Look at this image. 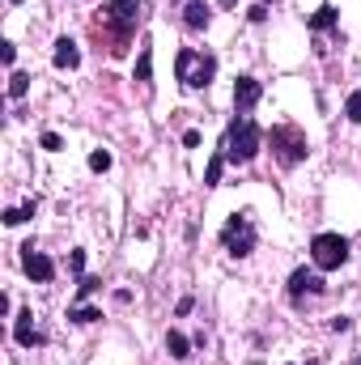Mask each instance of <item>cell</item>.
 Returning <instances> with one entry per match:
<instances>
[{"label":"cell","mask_w":361,"mask_h":365,"mask_svg":"<svg viewBox=\"0 0 361 365\" xmlns=\"http://www.w3.org/2000/svg\"><path fill=\"white\" fill-rule=\"evenodd\" d=\"M255 365H260V361H255Z\"/></svg>","instance_id":"cell-32"},{"label":"cell","mask_w":361,"mask_h":365,"mask_svg":"<svg viewBox=\"0 0 361 365\" xmlns=\"http://www.w3.org/2000/svg\"><path fill=\"white\" fill-rule=\"evenodd\" d=\"M357 365H361V357H357Z\"/></svg>","instance_id":"cell-31"},{"label":"cell","mask_w":361,"mask_h":365,"mask_svg":"<svg viewBox=\"0 0 361 365\" xmlns=\"http://www.w3.org/2000/svg\"><path fill=\"white\" fill-rule=\"evenodd\" d=\"M166 353H170L174 361H187V357H191V340H187L183 332H166Z\"/></svg>","instance_id":"cell-14"},{"label":"cell","mask_w":361,"mask_h":365,"mask_svg":"<svg viewBox=\"0 0 361 365\" xmlns=\"http://www.w3.org/2000/svg\"><path fill=\"white\" fill-rule=\"evenodd\" d=\"M226 162H230L226 153H213V162H209V170H204V183H209V187H217V183H221V170H226Z\"/></svg>","instance_id":"cell-18"},{"label":"cell","mask_w":361,"mask_h":365,"mask_svg":"<svg viewBox=\"0 0 361 365\" xmlns=\"http://www.w3.org/2000/svg\"><path fill=\"white\" fill-rule=\"evenodd\" d=\"M349 327H353V319H345V315H340V319H332V332H349Z\"/></svg>","instance_id":"cell-28"},{"label":"cell","mask_w":361,"mask_h":365,"mask_svg":"<svg viewBox=\"0 0 361 365\" xmlns=\"http://www.w3.org/2000/svg\"><path fill=\"white\" fill-rule=\"evenodd\" d=\"M221 242H226V251L230 255H251L255 251V225H251V213H234L230 221H226V230H221Z\"/></svg>","instance_id":"cell-6"},{"label":"cell","mask_w":361,"mask_h":365,"mask_svg":"<svg viewBox=\"0 0 361 365\" xmlns=\"http://www.w3.org/2000/svg\"><path fill=\"white\" fill-rule=\"evenodd\" d=\"M174 72H179V81H183L187 89H209L213 77H217V55L196 51V47H183L179 60H174Z\"/></svg>","instance_id":"cell-3"},{"label":"cell","mask_w":361,"mask_h":365,"mask_svg":"<svg viewBox=\"0 0 361 365\" xmlns=\"http://www.w3.org/2000/svg\"><path fill=\"white\" fill-rule=\"evenodd\" d=\"M264 98V85L255 81V77H238L234 81V111L238 115H251V106Z\"/></svg>","instance_id":"cell-7"},{"label":"cell","mask_w":361,"mask_h":365,"mask_svg":"<svg viewBox=\"0 0 361 365\" xmlns=\"http://www.w3.org/2000/svg\"><path fill=\"white\" fill-rule=\"evenodd\" d=\"M26 94H30V77H26V72H13V77H9V98L21 102Z\"/></svg>","instance_id":"cell-17"},{"label":"cell","mask_w":361,"mask_h":365,"mask_svg":"<svg viewBox=\"0 0 361 365\" xmlns=\"http://www.w3.org/2000/svg\"><path fill=\"white\" fill-rule=\"evenodd\" d=\"M38 145H43L47 153H60V149H64V140H60L55 132H43V136H38Z\"/></svg>","instance_id":"cell-23"},{"label":"cell","mask_w":361,"mask_h":365,"mask_svg":"<svg viewBox=\"0 0 361 365\" xmlns=\"http://www.w3.org/2000/svg\"><path fill=\"white\" fill-rule=\"evenodd\" d=\"M13 340H17L21 349H34V344H43L47 336L34 327V315H30V310H17V319H13Z\"/></svg>","instance_id":"cell-10"},{"label":"cell","mask_w":361,"mask_h":365,"mask_svg":"<svg viewBox=\"0 0 361 365\" xmlns=\"http://www.w3.org/2000/svg\"><path fill=\"white\" fill-rule=\"evenodd\" d=\"M217 4H221V9H234V4H238V0H217Z\"/></svg>","instance_id":"cell-29"},{"label":"cell","mask_w":361,"mask_h":365,"mask_svg":"<svg viewBox=\"0 0 361 365\" xmlns=\"http://www.w3.org/2000/svg\"><path fill=\"white\" fill-rule=\"evenodd\" d=\"M68 319H72L77 327H89V323H98V319H102V310H98V306H72V310H68Z\"/></svg>","instance_id":"cell-16"},{"label":"cell","mask_w":361,"mask_h":365,"mask_svg":"<svg viewBox=\"0 0 361 365\" xmlns=\"http://www.w3.org/2000/svg\"><path fill=\"white\" fill-rule=\"evenodd\" d=\"M0 60L13 64V60H17V47H13V43H0Z\"/></svg>","instance_id":"cell-24"},{"label":"cell","mask_w":361,"mask_h":365,"mask_svg":"<svg viewBox=\"0 0 361 365\" xmlns=\"http://www.w3.org/2000/svg\"><path fill=\"white\" fill-rule=\"evenodd\" d=\"M13 4H21V0H13Z\"/></svg>","instance_id":"cell-30"},{"label":"cell","mask_w":361,"mask_h":365,"mask_svg":"<svg viewBox=\"0 0 361 365\" xmlns=\"http://www.w3.org/2000/svg\"><path fill=\"white\" fill-rule=\"evenodd\" d=\"M34 217V200H26L21 208H4V225H21V221H30Z\"/></svg>","instance_id":"cell-19"},{"label":"cell","mask_w":361,"mask_h":365,"mask_svg":"<svg viewBox=\"0 0 361 365\" xmlns=\"http://www.w3.org/2000/svg\"><path fill=\"white\" fill-rule=\"evenodd\" d=\"M345 115H349L353 123H361V89H357V94H349V102H345Z\"/></svg>","instance_id":"cell-22"},{"label":"cell","mask_w":361,"mask_h":365,"mask_svg":"<svg viewBox=\"0 0 361 365\" xmlns=\"http://www.w3.org/2000/svg\"><path fill=\"white\" fill-rule=\"evenodd\" d=\"M102 26L111 30V55H123L128 38L140 26V4L136 0H102Z\"/></svg>","instance_id":"cell-1"},{"label":"cell","mask_w":361,"mask_h":365,"mask_svg":"<svg viewBox=\"0 0 361 365\" xmlns=\"http://www.w3.org/2000/svg\"><path fill=\"white\" fill-rule=\"evenodd\" d=\"M260 140H264L260 123H255L251 115H234V123H230V132H226V145H221V153H226L234 166H247V162L260 153Z\"/></svg>","instance_id":"cell-2"},{"label":"cell","mask_w":361,"mask_h":365,"mask_svg":"<svg viewBox=\"0 0 361 365\" xmlns=\"http://www.w3.org/2000/svg\"><path fill=\"white\" fill-rule=\"evenodd\" d=\"M336 21H340V13H336L332 4H323L319 13H311V21H306V30H311V34H323V30H336Z\"/></svg>","instance_id":"cell-13"},{"label":"cell","mask_w":361,"mask_h":365,"mask_svg":"<svg viewBox=\"0 0 361 365\" xmlns=\"http://www.w3.org/2000/svg\"><path fill=\"white\" fill-rule=\"evenodd\" d=\"M68 268L81 272V268H85V251H72V255H68Z\"/></svg>","instance_id":"cell-25"},{"label":"cell","mask_w":361,"mask_h":365,"mask_svg":"<svg viewBox=\"0 0 361 365\" xmlns=\"http://www.w3.org/2000/svg\"><path fill=\"white\" fill-rule=\"evenodd\" d=\"M149 77H153V47L145 43V47H140V55H136V81H140V85H149Z\"/></svg>","instance_id":"cell-15"},{"label":"cell","mask_w":361,"mask_h":365,"mask_svg":"<svg viewBox=\"0 0 361 365\" xmlns=\"http://www.w3.org/2000/svg\"><path fill=\"white\" fill-rule=\"evenodd\" d=\"M311 264H315L319 272L345 268V264H349V238H340V234H315V238H311Z\"/></svg>","instance_id":"cell-5"},{"label":"cell","mask_w":361,"mask_h":365,"mask_svg":"<svg viewBox=\"0 0 361 365\" xmlns=\"http://www.w3.org/2000/svg\"><path fill=\"white\" fill-rule=\"evenodd\" d=\"M26 255H21V268H26V276L30 281H38V285H47L51 276H55V264L43 255V251H34V247H21Z\"/></svg>","instance_id":"cell-8"},{"label":"cell","mask_w":361,"mask_h":365,"mask_svg":"<svg viewBox=\"0 0 361 365\" xmlns=\"http://www.w3.org/2000/svg\"><path fill=\"white\" fill-rule=\"evenodd\" d=\"M98 289H102V281H98V276H81V285H77V298L85 302V298H94Z\"/></svg>","instance_id":"cell-20"},{"label":"cell","mask_w":361,"mask_h":365,"mask_svg":"<svg viewBox=\"0 0 361 365\" xmlns=\"http://www.w3.org/2000/svg\"><path fill=\"white\" fill-rule=\"evenodd\" d=\"M89 170H98V174L111 170V153H106V149H94V153H89Z\"/></svg>","instance_id":"cell-21"},{"label":"cell","mask_w":361,"mask_h":365,"mask_svg":"<svg viewBox=\"0 0 361 365\" xmlns=\"http://www.w3.org/2000/svg\"><path fill=\"white\" fill-rule=\"evenodd\" d=\"M209 21H213V9H209L204 0H191V4L183 9V26H187V30H209Z\"/></svg>","instance_id":"cell-12"},{"label":"cell","mask_w":361,"mask_h":365,"mask_svg":"<svg viewBox=\"0 0 361 365\" xmlns=\"http://www.w3.org/2000/svg\"><path fill=\"white\" fill-rule=\"evenodd\" d=\"M183 145H187V149H196V145H200V132H196V128H191V132H183Z\"/></svg>","instance_id":"cell-27"},{"label":"cell","mask_w":361,"mask_h":365,"mask_svg":"<svg viewBox=\"0 0 361 365\" xmlns=\"http://www.w3.org/2000/svg\"><path fill=\"white\" fill-rule=\"evenodd\" d=\"M51 64L60 68V72H72L77 64H81V47L64 34V38H55V51H51Z\"/></svg>","instance_id":"cell-11"},{"label":"cell","mask_w":361,"mask_h":365,"mask_svg":"<svg viewBox=\"0 0 361 365\" xmlns=\"http://www.w3.org/2000/svg\"><path fill=\"white\" fill-rule=\"evenodd\" d=\"M268 140H272V153H277V162H281L285 170H294V166L306 162V153H311V140H306V132H302L298 123H277V128L268 132Z\"/></svg>","instance_id":"cell-4"},{"label":"cell","mask_w":361,"mask_h":365,"mask_svg":"<svg viewBox=\"0 0 361 365\" xmlns=\"http://www.w3.org/2000/svg\"><path fill=\"white\" fill-rule=\"evenodd\" d=\"M306 293H323V276H319V268H298V272L289 276V298L302 302Z\"/></svg>","instance_id":"cell-9"},{"label":"cell","mask_w":361,"mask_h":365,"mask_svg":"<svg viewBox=\"0 0 361 365\" xmlns=\"http://www.w3.org/2000/svg\"><path fill=\"white\" fill-rule=\"evenodd\" d=\"M247 17H251V21H264V17H268V9H264V4H251V9H247Z\"/></svg>","instance_id":"cell-26"}]
</instances>
